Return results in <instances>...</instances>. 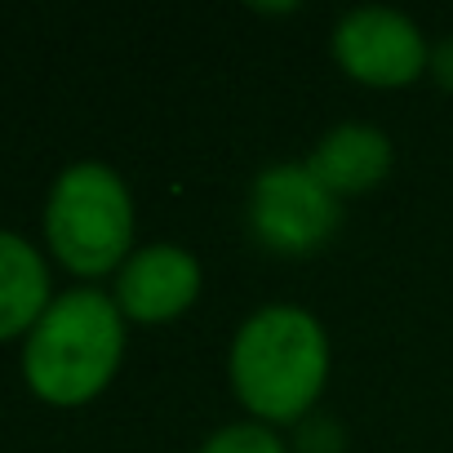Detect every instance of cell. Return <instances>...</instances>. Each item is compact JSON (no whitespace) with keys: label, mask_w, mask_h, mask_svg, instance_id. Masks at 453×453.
Returning a JSON list of instances; mask_svg holds the SVG:
<instances>
[{"label":"cell","mask_w":453,"mask_h":453,"mask_svg":"<svg viewBox=\"0 0 453 453\" xmlns=\"http://www.w3.org/2000/svg\"><path fill=\"white\" fill-rule=\"evenodd\" d=\"M50 303H54V280L45 254L27 236L0 226V342L19 334L27 338Z\"/></svg>","instance_id":"obj_8"},{"label":"cell","mask_w":453,"mask_h":453,"mask_svg":"<svg viewBox=\"0 0 453 453\" xmlns=\"http://www.w3.org/2000/svg\"><path fill=\"white\" fill-rule=\"evenodd\" d=\"M200 285H204L200 258L182 245L156 241L125 258V267L116 272L111 298L129 325H169L196 307Z\"/></svg>","instance_id":"obj_6"},{"label":"cell","mask_w":453,"mask_h":453,"mask_svg":"<svg viewBox=\"0 0 453 453\" xmlns=\"http://www.w3.org/2000/svg\"><path fill=\"white\" fill-rule=\"evenodd\" d=\"M342 222V200L307 169V160L267 165L250 187V232L285 258L320 254Z\"/></svg>","instance_id":"obj_4"},{"label":"cell","mask_w":453,"mask_h":453,"mask_svg":"<svg viewBox=\"0 0 453 453\" xmlns=\"http://www.w3.org/2000/svg\"><path fill=\"white\" fill-rule=\"evenodd\" d=\"M196 453H289V444L280 440L276 426H263V422H226L218 426Z\"/></svg>","instance_id":"obj_9"},{"label":"cell","mask_w":453,"mask_h":453,"mask_svg":"<svg viewBox=\"0 0 453 453\" xmlns=\"http://www.w3.org/2000/svg\"><path fill=\"white\" fill-rule=\"evenodd\" d=\"M45 245L81 280L125 267L134 254V191L103 160L67 165L45 196Z\"/></svg>","instance_id":"obj_3"},{"label":"cell","mask_w":453,"mask_h":453,"mask_svg":"<svg viewBox=\"0 0 453 453\" xmlns=\"http://www.w3.org/2000/svg\"><path fill=\"white\" fill-rule=\"evenodd\" d=\"M125 316L111 294L76 285L54 294L45 316L23 338V378L32 395L58 409L103 395L125 360Z\"/></svg>","instance_id":"obj_2"},{"label":"cell","mask_w":453,"mask_h":453,"mask_svg":"<svg viewBox=\"0 0 453 453\" xmlns=\"http://www.w3.org/2000/svg\"><path fill=\"white\" fill-rule=\"evenodd\" d=\"M426 76H435L444 89H453V36L431 50V72H426Z\"/></svg>","instance_id":"obj_11"},{"label":"cell","mask_w":453,"mask_h":453,"mask_svg":"<svg viewBox=\"0 0 453 453\" xmlns=\"http://www.w3.org/2000/svg\"><path fill=\"white\" fill-rule=\"evenodd\" d=\"M298 449H303V453H342V431H338V422H329V418H307V422H303V435H298Z\"/></svg>","instance_id":"obj_10"},{"label":"cell","mask_w":453,"mask_h":453,"mask_svg":"<svg viewBox=\"0 0 453 453\" xmlns=\"http://www.w3.org/2000/svg\"><path fill=\"white\" fill-rule=\"evenodd\" d=\"M329 334L325 325L294 303H267L241 320L232 351H226V378L245 413L263 426L307 422L329 382Z\"/></svg>","instance_id":"obj_1"},{"label":"cell","mask_w":453,"mask_h":453,"mask_svg":"<svg viewBox=\"0 0 453 453\" xmlns=\"http://www.w3.org/2000/svg\"><path fill=\"white\" fill-rule=\"evenodd\" d=\"M307 169L338 196H365L391 173V138L378 125L342 120L334 125L307 156Z\"/></svg>","instance_id":"obj_7"},{"label":"cell","mask_w":453,"mask_h":453,"mask_svg":"<svg viewBox=\"0 0 453 453\" xmlns=\"http://www.w3.org/2000/svg\"><path fill=\"white\" fill-rule=\"evenodd\" d=\"M334 63L365 89H404L431 72V45L409 14L365 5L334 23Z\"/></svg>","instance_id":"obj_5"}]
</instances>
